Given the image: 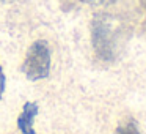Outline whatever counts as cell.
I'll return each mask as SVG.
<instances>
[{
	"label": "cell",
	"mask_w": 146,
	"mask_h": 134,
	"mask_svg": "<svg viewBox=\"0 0 146 134\" xmlns=\"http://www.w3.org/2000/svg\"><path fill=\"white\" fill-rule=\"evenodd\" d=\"M91 43L101 60H113L116 54V29L108 14H96L91 21Z\"/></svg>",
	"instance_id": "1"
},
{
	"label": "cell",
	"mask_w": 146,
	"mask_h": 134,
	"mask_svg": "<svg viewBox=\"0 0 146 134\" xmlns=\"http://www.w3.org/2000/svg\"><path fill=\"white\" fill-rule=\"evenodd\" d=\"M22 71L30 80H39L49 76L50 71V51L44 40H38L30 46L24 60Z\"/></svg>",
	"instance_id": "2"
},
{
	"label": "cell",
	"mask_w": 146,
	"mask_h": 134,
	"mask_svg": "<svg viewBox=\"0 0 146 134\" xmlns=\"http://www.w3.org/2000/svg\"><path fill=\"white\" fill-rule=\"evenodd\" d=\"M38 114V106L35 103H25L24 109L17 118V126H19L22 134H35L33 129V120Z\"/></svg>",
	"instance_id": "3"
},
{
	"label": "cell",
	"mask_w": 146,
	"mask_h": 134,
	"mask_svg": "<svg viewBox=\"0 0 146 134\" xmlns=\"http://www.w3.org/2000/svg\"><path fill=\"white\" fill-rule=\"evenodd\" d=\"M115 134H140V133L132 121H126V123H123L121 126H118V129L115 131Z\"/></svg>",
	"instance_id": "4"
},
{
	"label": "cell",
	"mask_w": 146,
	"mask_h": 134,
	"mask_svg": "<svg viewBox=\"0 0 146 134\" xmlns=\"http://www.w3.org/2000/svg\"><path fill=\"white\" fill-rule=\"evenodd\" d=\"M83 3H88V5H94V7H102V5H110L113 3L115 0H80Z\"/></svg>",
	"instance_id": "5"
},
{
	"label": "cell",
	"mask_w": 146,
	"mask_h": 134,
	"mask_svg": "<svg viewBox=\"0 0 146 134\" xmlns=\"http://www.w3.org/2000/svg\"><path fill=\"white\" fill-rule=\"evenodd\" d=\"M3 90H5V74H3L2 66H0V98L3 95Z\"/></svg>",
	"instance_id": "6"
},
{
	"label": "cell",
	"mask_w": 146,
	"mask_h": 134,
	"mask_svg": "<svg viewBox=\"0 0 146 134\" xmlns=\"http://www.w3.org/2000/svg\"><path fill=\"white\" fill-rule=\"evenodd\" d=\"M0 2H3V3H8V2H13V0H0Z\"/></svg>",
	"instance_id": "7"
}]
</instances>
